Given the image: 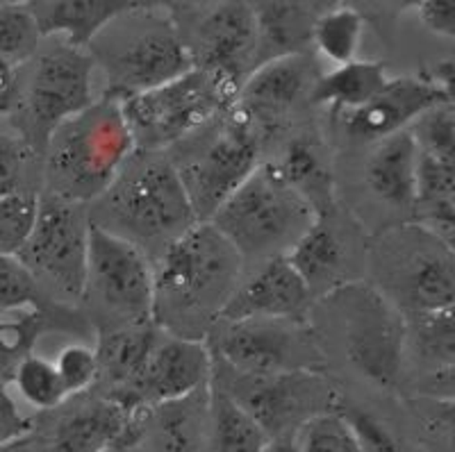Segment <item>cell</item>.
<instances>
[{
	"label": "cell",
	"mask_w": 455,
	"mask_h": 452,
	"mask_svg": "<svg viewBox=\"0 0 455 452\" xmlns=\"http://www.w3.org/2000/svg\"><path fill=\"white\" fill-rule=\"evenodd\" d=\"M242 252L212 223H198L156 264V325L205 341L243 282Z\"/></svg>",
	"instance_id": "6da1fadb"
},
{
	"label": "cell",
	"mask_w": 455,
	"mask_h": 452,
	"mask_svg": "<svg viewBox=\"0 0 455 452\" xmlns=\"http://www.w3.org/2000/svg\"><path fill=\"white\" fill-rule=\"evenodd\" d=\"M89 216L93 226L128 239L156 264L201 223L171 157L148 150L128 162L108 194L92 202Z\"/></svg>",
	"instance_id": "7a4b0ae2"
},
{
	"label": "cell",
	"mask_w": 455,
	"mask_h": 452,
	"mask_svg": "<svg viewBox=\"0 0 455 452\" xmlns=\"http://www.w3.org/2000/svg\"><path fill=\"white\" fill-rule=\"evenodd\" d=\"M137 155L124 100L99 98L55 130L46 148L48 194L68 202H96Z\"/></svg>",
	"instance_id": "3957f363"
},
{
	"label": "cell",
	"mask_w": 455,
	"mask_h": 452,
	"mask_svg": "<svg viewBox=\"0 0 455 452\" xmlns=\"http://www.w3.org/2000/svg\"><path fill=\"white\" fill-rule=\"evenodd\" d=\"M87 51L108 80L105 96L119 100L153 91L196 68L176 19L150 3H137L121 14Z\"/></svg>",
	"instance_id": "277c9868"
},
{
	"label": "cell",
	"mask_w": 455,
	"mask_h": 452,
	"mask_svg": "<svg viewBox=\"0 0 455 452\" xmlns=\"http://www.w3.org/2000/svg\"><path fill=\"white\" fill-rule=\"evenodd\" d=\"M371 284L405 316L455 305V246L421 223L380 232L367 246Z\"/></svg>",
	"instance_id": "5b68a950"
},
{
	"label": "cell",
	"mask_w": 455,
	"mask_h": 452,
	"mask_svg": "<svg viewBox=\"0 0 455 452\" xmlns=\"http://www.w3.org/2000/svg\"><path fill=\"white\" fill-rule=\"evenodd\" d=\"M319 221L307 202L274 164H259L237 194L214 214L212 223L246 262L259 266L287 258Z\"/></svg>",
	"instance_id": "8992f818"
},
{
	"label": "cell",
	"mask_w": 455,
	"mask_h": 452,
	"mask_svg": "<svg viewBox=\"0 0 455 452\" xmlns=\"http://www.w3.org/2000/svg\"><path fill=\"white\" fill-rule=\"evenodd\" d=\"M353 369L380 389H394L403 373L408 316L371 282H348L321 296Z\"/></svg>",
	"instance_id": "52a82bcc"
},
{
	"label": "cell",
	"mask_w": 455,
	"mask_h": 452,
	"mask_svg": "<svg viewBox=\"0 0 455 452\" xmlns=\"http://www.w3.org/2000/svg\"><path fill=\"white\" fill-rule=\"evenodd\" d=\"M92 52L62 42L19 67V91L7 116L32 150L46 155L55 130L96 103Z\"/></svg>",
	"instance_id": "ba28073f"
},
{
	"label": "cell",
	"mask_w": 455,
	"mask_h": 452,
	"mask_svg": "<svg viewBox=\"0 0 455 452\" xmlns=\"http://www.w3.org/2000/svg\"><path fill=\"white\" fill-rule=\"evenodd\" d=\"M237 98L239 87L233 80L196 67L173 83L124 100V114L137 148L160 153L235 112Z\"/></svg>",
	"instance_id": "9c48e42d"
},
{
	"label": "cell",
	"mask_w": 455,
	"mask_h": 452,
	"mask_svg": "<svg viewBox=\"0 0 455 452\" xmlns=\"http://www.w3.org/2000/svg\"><path fill=\"white\" fill-rule=\"evenodd\" d=\"M178 146L180 155L171 157V162L201 223L212 221L214 214L259 169V137L239 109Z\"/></svg>",
	"instance_id": "30bf717a"
},
{
	"label": "cell",
	"mask_w": 455,
	"mask_h": 452,
	"mask_svg": "<svg viewBox=\"0 0 455 452\" xmlns=\"http://www.w3.org/2000/svg\"><path fill=\"white\" fill-rule=\"evenodd\" d=\"M84 300L100 332L156 323V262L140 246L93 226Z\"/></svg>",
	"instance_id": "8fae6325"
},
{
	"label": "cell",
	"mask_w": 455,
	"mask_h": 452,
	"mask_svg": "<svg viewBox=\"0 0 455 452\" xmlns=\"http://www.w3.org/2000/svg\"><path fill=\"white\" fill-rule=\"evenodd\" d=\"M89 234L92 216L87 205L42 195V211L35 234L16 259L42 284L71 303L84 300L89 271Z\"/></svg>",
	"instance_id": "7c38bea8"
},
{
	"label": "cell",
	"mask_w": 455,
	"mask_h": 452,
	"mask_svg": "<svg viewBox=\"0 0 455 452\" xmlns=\"http://www.w3.org/2000/svg\"><path fill=\"white\" fill-rule=\"evenodd\" d=\"M230 370V369H228ZM221 380L226 389L251 416L269 432L271 439H284L321 414L339 411L341 402L335 386L316 370H296L283 376H242Z\"/></svg>",
	"instance_id": "4fadbf2b"
},
{
	"label": "cell",
	"mask_w": 455,
	"mask_h": 452,
	"mask_svg": "<svg viewBox=\"0 0 455 452\" xmlns=\"http://www.w3.org/2000/svg\"><path fill=\"white\" fill-rule=\"evenodd\" d=\"M219 357L242 376H283L323 370V355L306 321H239L219 323Z\"/></svg>",
	"instance_id": "5bb4252c"
},
{
	"label": "cell",
	"mask_w": 455,
	"mask_h": 452,
	"mask_svg": "<svg viewBox=\"0 0 455 452\" xmlns=\"http://www.w3.org/2000/svg\"><path fill=\"white\" fill-rule=\"evenodd\" d=\"M180 32L198 68L221 73L239 89L258 68L259 30L251 3L210 5Z\"/></svg>",
	"instance_id": "9a60e30c"
},
{
	"label": "cell",
	"mask_w": 455,
	"mask_h": 452,
	"mask_svg": "<svg viewBox=\"0 0 455 452\" xmlns=\"http://www.w3.org/2000/svg\"><path fill=\"white\" fill-rule=\"evenodd\" d=\"M212 377L214 360L205 341L182 339L160 329L128 402L135 411H146L192 396L212 385Z\"/></svg>",
	"instance_id": "2e32d148"
},
{
	"label": "cell",
	"mask_w": 455,
	"mask_h": 452,
	"mask_svg": "<svg viewBox=\"0 0 455 452\" xmlns=\"http://www.w3.org/2000/svg\"><path fill=\"white\" fill-rule=\"evenodd\" d=\"M321 75L319 64L307 52L262 64L239 89L237 109L253 125L278 128L312 103Z\"/></svg>",
	"instance_id": "e0dca14e"
},
{
	"label": "cell",
	"mask_w": 455,
	"mask_h": 452,
	"mask_svg": "<svg viewBox=\"0 0 455 452\" xmlns=\"http://www.w3.org/2000/svg\"><path fill=\"white\" fill-rule=\"evenodd\" d=\"M315 291L287 258H275L258 266L243 280L219 323L239 321H306Z\"/></svg>",
	"instance_id": "ac0fdd59"
},
{
	"label": "cell",
	"mask_w": 455,
	"mask_h": 452,
	"mask_svg": "<svg viewBox=\"0 0 455 452\" xmlns=\"http://www.w3.org/2000/svg\"><path fill=\"white\" fill-rule=\"evenodd\" d=\"M444 103L446 93L435 75L392 77L371 103L344 114V128L353 139L383 141L410 130L414 121Z\"/></svg>",
	"instance_id": "d6986e66"
},
{
	"label": "cell",
	"mask_w": 455,
	"mask_h": 452,
	"mask_svg": "<svg viewBox=\"0 0 455 452\" xmlns=\"http://www.w3.org/2000/svg\"><path fill=\"white\" fill-rule=\"evenodd\" d=\"M146 411H132L109 396L92 398L57 421L52 452H105L116 443H137Z\"/></svg>",
	"instance_id": "ffe728a7"
},
{
	"label": "cell",
	"mask_w": 455,
	"mask_h": 452,
	"mask_svg": "<svg viewBox=\"0 0 455 452\" xmlns=\"http://www.w3.org/2000/svg\"><path fill=\"white\" fill-rule=\"evenodd\" d=\"M421 153L410 130L378 141L369 155L364 182L378 201L408 214L417 211Z\"/></svg>",
	"instance_id": "44dd1931"
},
{
	"label": "cell",
	"mask_w": 455,
	"mask_h": 452,
	"mask_svg": "<svg viewBox=\"0 0 455 452\" xmlns=\"http://www.w3.org/2000/svg\"><path fill=\"white\" fill-rule=\"evenodd\" d=\"M157 332H160V328L156 323H144L108 329V332L99 334V344H96L100 366L99 382L108 386L105 396L114 398L128 409H132L128 402L130 393H132L141 370H144L146 360H148L153 344L157 339Z\"/></svg>",
	"instance_id": "7402d4cb"
},
{
	"label": "cell",
	"mask_w": 455,
	"mask_h": 452,
	"mask_svg": "<svg viewBox=\"0 0 455 452\" xmlns=\"http://www.w3.org/2000/svg\"><path fill=\"white\" fill-rule=\"evenodd\" d=\"M259 30L258 68L280 57L303 55L315 42V26L331 5L323 3H255Z\"/></svg>",
	"instance_id": "603a6c76"
},
{
	"label": "cell",
	"mask_w": 455,
	"mask_h": 452,
	"mask_svg": "<svg viewBox=\"0 0 455 452\" xmlns=\"http://www.w3.org/2000/svg\"><path fill=\"white\" fill-rule=\"evenodd\" d=\"M137 3L124 0H42L28 3L44 36L62 35L64 42L87 51L92 42Z\"/></svg>",
	"instance_id": "cb8c5ba5"
},
{
	"label": "cell",
	"mask_w": 455,
	"mask_h": 452,
	"mask_svg": "<svg viewBox=\"0 0 455 452\" xmlns=\"http://www.w3.org/2000/svg\"><path fill=\"white\" fill-rule=\"evenodd\" d=\"M212 385L180 400L146 409V423L153 425V439L160 452H203L210 439Z\"/></svg>",
	"instance_id": "d4e9b609"
},
{
	"label": "cell",
	"mask_w": 455,
	"mask_h": 452,
	"mask_svg": "<svg viewBox=\"0 0 455 452\" xmlns=\"http://www.w3.org/2000/svg\"><path fill=\"white\" fill-rule=\"evenodd\" d=\"M287 259L303 275V280L310 284L312 291L321 289L323 296H326L332 289L348 284L344 280L348 246L341 239L339 230L328 223V214L319 216L315 227L291 248Z\"/></svg>",
	"instance_id": "484cf974"
},
{
	"label": "cell",
	"mask_w": 455,
	"mask_h": 452,
	"mask_svg": "<svg viewBox=\"0 0 455 452\" xmlns=\"http://www.w3.org/2000/svg\"><path fill=\"white\" fill-rule=\"evenodd\" d=\"M392 77L387 75V67L371 59L337 67L331 73H323L312 93V105H331L341 112H355L364 107L387 87Z\"/></svg>",
	"instance_id": "4316f807"
},
{
	"label": "cell",
	"mask_w": 455,
	"mask_h": 452,
	"mask_svg": "<svg viewBox=\"0 0 455 452\" xmlns=\"http://www.w3.org/2000/svg\"><path fill=\"white\" fill-rule=\"evenodd\" d=\"M284 180L290 182L307 202H312L319 216L332 207V169L326 150L315 139H294L280 160L275 162Z\"/></svg>",
	"instance_id": "83f0119b"
},
{
	"label": "cell",
	"mask_w": 455,
	"mask_h": 452,
	"mask_svg": "<svg viewBox=\"0 0 455 452\" xmlns=\"http://www.w3.org/2000/svg\"><path fill=\"white\" fill-rule=\"evenodd\" d=\"M271 434L226 389L212 382V414L205 452H264Z\"/></svg>",
	"instance_id": "f1b7e54d"
},
{
	"label": "cell",
	"mask_w": 455,
	"mask_h": 452,
	"mask_svg": "<svg viewBox=\"0 0 455 452\" xmlns=\"http://www.w3.org/2000/svg\"><path fill=\"white\" fill-rule=\"evenodd\" d=\"M364 19L353 7H328L315 26V46L328 62L347 67L357 62L363 46Z\"/></svg>",
	"instance_id": "f546056e"
},
{
	"label": "cell",
	"mask_w": 455,
	"mask_h": 452,
	"mask_svg": "<svg viewBox=\"0 0 455 452\" xmlns=\"http://www.w3.org/2000/svg\"><path fill=\"white\" fill-rule=\"evenodd\" d=\"M14 313H3L0 325V341H3V385L12 380L16 366L26 357L35 355L36 339L51 328V309L48 303L32 305V307L12 309Z\"/></svg>",
	"instance_id": "4dcf8cb0"
},
{
	"label": "cell",
	"mask_w": 455,
	"mask_h": 452,
	"mask_svg": "<svg viewBox=\"0 0 455 452\" xmlns=\"http://www.w3.org/2000/svg\"><path fill=\"white\" fill-rule=\"evenodd\" d=\"M408 345L433 370L455 364V305L440 312L408 316Z\"/></svg>",
	"instance_id": "1f68e13d"
},
{
	"label": "cell",
	"mask_w": 455,
	"mask_h": 452,
	"mask_svg": "<svg viewBox=\"0 0 455 452\" xmlns=\"http://www.w3.org/2000/svg\"><path fill=\"white\" fill-rule=\"evenodd\" d=\"M44 32L28 3L0 5V62L23 67L39 55Z\"/></svg>",
	"instance_id": "d6a6232c"
},
{
	"label": "cell",
	"mask_w": 455,
	"mask_h": 452,
	"mask_svg": "<svg viewBox=\"0 0 455 452\" xmlns=\"http://www.w3.org/2000/svg\"><path fill=\"white\" fill-rule=\"evenodd\" d=\"M42 211V195L35 189L0 195V252L16 258L35 234Z\"/></svg>",
	"instance_id": "836d02e7"
},
{
	"label": "cell",
	"mask_w": 455,
	"mask_h": 452,
	"mask_svg": "<svg viewBox=\"0 0 455 452\" xmlns=\"http://www.w3.org/2000/svg\"><path fill=\"white\" fill-rule=\"evenodd\" d=\"M7 385L14 386L23 402L39 411L57 409L68 400V393L64 389L55 361H48L39 355L26 357L21 364L16 366L14 376Z\"/></svg>",
	"instance_id": "e575fe53"
},
{
	"label": "cell",
	"mask_w": 455,
	"mask_h": 452,
	"mask_svg": "<svg viewBox=\"0 0 455 452\" xmlns=\"http://www.w3.org/2000/svg\"><path fill=\"white\" fill-rule=\"evenodd\" d=\"M419 153L455 170V109L449 103L433 107L410 128Z\"/></svg>",
	"instance_id": "d590c367"
},
{
	"label": "cell",
	"mask_w": 455,
	"mask_h": 452,
	"mask_svg": "<svg viewBox=\"0 0 455 452\" xmlns=\"http://www.w3.org/2000/svg\"><path fill=\"white\" fill-rule=\"evenodd\" d=\"M294 439L299 452H363L348 423L337 411L307 421Z\"/></svg>",
	"instance_id": "8d00e7d4"
},
{
	"label": "cell",
	"mask_w": 455,
	"mask_h": 452,
	"mask_svg": "<svg viewBox=\"0 0 455 452\" xmlns=\"http://www.w3.org/2000/svg\"><path fill=\"white\" fill-rule=\"evenodd\" d=\"M412 409L426 443L435 452H455V402L419 396Z\"/></svg>",
	"instance_id": "74e56055"
},
{
	"label": "cell",
	"mask_w": 455,
	"mask_h": 452,
	"mask_svg": "<svg viewBox=\"0 0 455 452\" xmlns=\"http://www.w3.org/2000/svg\"><path fill=\"white\" fill-rule=\"evenodd\" d=\"M55 366L60 370L68 398L83 396L93 385H99L100 366L96 348L83 344L67 345L55 357Z\"/></svg>",
	"instance_id": "f35d334b"
},
{
	"label": "cell",
	"mask_w": 455,
	"mask_h": 452,
	"mask_svg": "<svg viewBox=\"0 0 455 452\" xmlns=\"http://www.w3.org/2000/svg\"><path fill=\"white\" fill-rule=\"evenodd\" d=\"M44 289L16 258H0V307L3 312L44 305Z\"/></svg>",
	"instance_id": "ab89813d"
},
{
	"label": "cell",
	"mask_w": 455,
	"mask_h": 452,
	"mask_svg": "<svg viewBox=\"0 0 455 452\" xmlns=\"http://www.w3.org/2000/svg\"><path fill=\"white\" fill-rule=\"evenodd\" d=\"M337 414L348 423L363 452H405V443L398 439L396 432L371 411L339 407Z\"/></svg>",
	"instance_id": "60d3db41"
},
{
	"label": "cell",
	"mask_w": 455,
	"mask_h": 452,
	"mask_svg": "<svg viewBox=\"0 0 455 452\" xmlns=\"http://www.w3.org/2000/svg\"><path fill=\"white\" fill-rule=\"evenodd\" d=\"M35 425L30 418L19 409V398H14L12 386L3 385V411H0V443L12 446V443L26 441L32 434Z\"/></svg>",
	"instance_id": "b9f144b4"
},
{
	"label": "cell",
	"mask_w": 455,
	"mask_h": 452,
	"mask_svg": "<svg viewBox=\"0 0 455 452\" xmlns=\"http://www.w3.org/2000/svg\"><path fill=\"white\" fill-rule=\"evenodd\" d=\"M417 14L430 32L455 39V0H426L417 5Z\"/></svg>",
	"instance_id": "7bdbcfd3"
},
{
	"label": "cell",
	"mask_w": 455,
	"mask_h": 452,
	"mask_svg": "<svg viewBox=\"0 0 455 452\" xmlns=\"http://www.w3.org/2000/svg\"><path fill=\"white\" fill-rule=\"evenodd\" d=\"M419 396L455 402V364L430 370L428 376L421 380Z\"/></svg>",
	"instance_id": "ee69618b"
},
{
	"label": "cell",
	"mask_w": 455,
	"mask_h": 452,
	"mask_svg": "<svg viewBox=\"0 0 455 452\" xmlns=\"http://www.w3.org/2000/svg\"><path fill=\"white\" fill-rule=\"evenodd\" d=\"M435 77L446 93V103L455 109V62H442L435 68Z\"/></svg>",
	"instance_id": "f6af8a7d"
},
{
	"label": "cell",
	"mask_w": 455,
	"mask_h": 452,
	"mask_svg": "<svg viewBox=\"0 0 455 452\" xmlns=\"http://www.w3.org/2000/svg\"><path fill=\"white\" fill-rule=\"evenodd\" d=\"M264 452H299V446H296V439H271V443L264 448Z\"/></svg>",
	"instance_id": "bcb514c9"
},
{
	"label": "cell",
	"mask_w": 455,
	"mask_h": 452,
	"mask_svg": "<svg viewBox=\"0 0 455 452\" xmlns=\"http://www.w3.org/2000/svg\"><path fill=\"white\" fill-rule=\"evenodd\" d=\"M3 452H35L32 446L26 441H19V443H12V446H3Z\"/></svg>",
	"instance_id": "7dc6e473"
},
{
	"label": "cell",
	"mask_w": 455,
	"mask_h": 452,
	"mask_svg": "<svg viewBox=\"0 0 455 452\" xmlns=\"http://www.w3.org/2000/svg\"><path fill=\"white\" fill-rule=\"evenodd\" d=\"M105 452H137L135 450V443H116V446H112L109 448V450H105Z\"/></svg>",
	"instance_id": "c3c4849f"
},
{
	"label": "cell",
	"mask_w": 455,
	"mask_h": 452,
	"mask_svg": "<svg viewBox=\"0 0 455 452\" xmlns=\"http://www.w3.org/2000/svg\"><path fill=\"white\" fill-rule=\"evenodd\" d=\"M453 246H455V237H453Z\"/></svg>",
	"instance_id": "681fc988"
}]
</instances>
